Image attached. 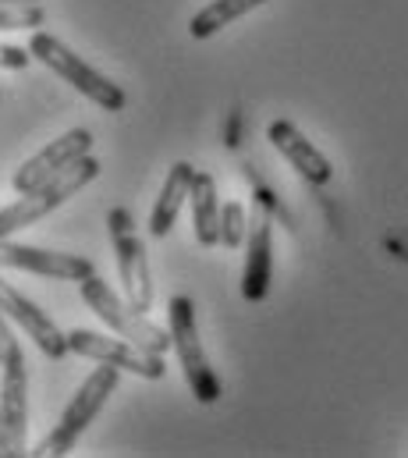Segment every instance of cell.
I'll return each instance as SVG.
<instances>
[{"mask_svg": "<svg viewBox=\"0 0 408 458\" xmlns=\"http://www.w3.org/2000/svg\"><path fill=\"white\" fill-rule=\"evenodd\" d=\"M100 178V160L97 157H79L72 167H64L57 178H50V182H43L39 189H32V192H21L14 203H7V207H0V238H11L14 231L29 228V225H36V221H43L47 214H54L61 203H68L72 196H79L89 182H97Z\"/></svg>", "mask_w": 408, "mask_h": 458, "instance_id": "obj_3", "label": "cell"}, {"mask_svg": "<svg viewBox=\"0 0 408 458\" xmlns=\"http://www.w3.org/2000/svg\"><path fill=\"white\" fill-rule=\"evenodd\" d=\"M68 344H72V352L82 355V359L110 362V366H117V369H128V373L142 377V380H160V377L167 373L164 355L146 352V348H139V344L121 338V335H117V338H106L100 331H82V327H75V331H68Z\"/></svg>", "mask_w": 408, "mask_h": 458, "instance_id": "obj_7", "label": "cell"}, {"mask_svg": "<svg viewBox=\"0 0 408 458\" xmlns=\"http://www.w3.org/2000/svg\"><path fill=\"white\" fill-rule=\"evenodd\" d=\"M267 139L274 142V149H277V153H281V157L306 178L309 185H327V182L334 178L330 160L309 142L292 121H274V124L267 128Z\"/></svg>", "mask_w": 408, "mask_h": 458, "instance_id": "obj_13", "label": "cell"}, {"mask_svg": "<svg viewBox=\"0 0 408 458\" xmlns=\"http://www.w3.org/2000/svg\"><path fill=\"white\" fill-rule=\"evenodd\" d=\"M270 214L274 207L256 199L249 234H245V270H242V295L245 302H263L270 292V274H274V242H270Z\"/></svg>", "mask_w": 408, "mask_h": 458, "instance_id": "obj_10", "label": "cell"}, {"mask_svg": "<svg viewBox=\"0 0 408 458\" xmlns=\"http://www.w3.org/2000/svg\"><path fill=\"white\" fill-rule=\"evenodd\" d=\"M29 54H32V61H39L43 68H50L54 75H61L68 86H75L86 100H93L100 111L106 114H117V111H124V104H128V97H124V89L117 86V82H110L106 75H100L93 64H86L64 39H57V36H50V32H39V29H32V39H29Z\"/></svg>", "mask_w": 408, "mask_h": 458, "instance_id": "obj_1", "label": "cell"}, {"mask_svg": "<svg viewBox=\"0 0 408 458\" xmlns=\"http://www.w3.org/2000/svg\"><path fill=\"white\" fill-rule=\"evenodd\" d=\"M128 231H132L128 210H114V214H110V234H128Z\"/></svg>", "mask_w": 408, "mask_h": 458, "instance_id": "obj_19", "label": "cell"}, {"mask_svg": "<svg viewBox=\"0 0 408 458\" xmlns=\"http://www.w3.org/2000/svg\"><path fill=\"white\" fill-rule=\"evenodd\" d=\"M0 4H39V0H0Z\"/></svg>", "mask_w": 408, "mask_h": 458, "instance_id": "obj_21", "label": "cell"}, {"mask_svg": "<svg viewBox=\"0 0 408 458\" xmlns=\"http://www.w3.org/2000/svg\"><path fill=\"white\" fill-rule=\"evenodd\" d=\"M117 380H121V369L110 366V362H100V366L79 384V391H75V398L68 402V409L61 412L57 427H54V430L36 445V452H29V455H39V458L68 455V452L79 445V437L89 430V423L100 416L106 398L117 391Z\"/></svg>", "mask_w": 408, "mask_h": 458, "instance_id": "obj_2", "label": "cell"}, {"mask_svg": "<svg viewBox=\"0 0 408 458\" xmlns=\"http://www.w3.org/2000/svg\"><path fill=\"white\" fill-rule=\"evenodd\" d=\"M0 458H7V437H4V409H0Z\"/></svg>", "mask_w": 408, "mask_h": 458, "instance_id": "obj_20", "label": "cell"}, {"mask_svg": "<svg viewBox=\"0 0 408 458\" xmlns=\"http://www.w3.org/2000/svg\"><path fill=\"white\" fill-rule=\"evenodd\" d=\"M29 61H32L29 47L21 50V47H11V43H0V72H18V68H25Z\"/></svg>", "mask_w": 408, "mask_h": 458, "instance_id": "obj_18", "label": "cell"}, {"mask_svg": "<svg viewBox=\"0 0 408 458\" xmlns=\"http://www.w3.org/2000/svg\"><path fill=\"white\" fill-rule=\"evenodd\" d=\"M0 267L29 270V274H39L50 281H86L89 274H97L93 259H86L79 252H54V249L21 245L11 238H0Z\"/></svg>", "mask_w": 408, "mask_h": 458, "instance_id": "obj_9", "label": "cell"}, {"mask_svg": "<svg viewBox=\"0 0 408 458\" xmlns=\"http://www.w3.org/2000/svg\"><path fill=\"white\" fill-rule=\"evenodd\" d=\"M0 409H4V437L7 458L29 455L25 452V430H29V369L25 352L14 338L7 317L0 313Z\"/></svg>", "mask_w": 408, "mask_h": 458, "instance_id": "obj_5", "label": "cell"}, {"mask_svg": "<svg viewBox=\"0 0 408 458\" xmlns=\"http://www.w3.org/2000/svg\"><path fill=\"white\" fill-rule=\"evenodd\" d=\"M192 228H196V242L200 245H220V199H217V182L213 174L196 171L192 182Z\"/></svg>", "mask_w": 408, "mask_h": 458, "instance_id": "obj_15", "label": "cell"}, {"mask_svg": "<svg viewBox=\"0 0 408 458\" xmlns=\"http://www.w3.org/2000/svg\"><path fill=\"white\" fill-rule=\"evenodd\" d=\"M89 149H93V131H89V128H72V131H64L61 139H50V146H43L36 157H29V160L14 171L11 189H14L18 196L39 189L43 182H50V178H57L64 167H72L79 157H86Z\"/></svg>", "mask_w": 408, "mask_h": 458, "instance_id": "obj_8", "label": "cell"}, {"mask_svg": "<svg viewBox=\"0 0 408 458\" xmlns=\"http://www.w3.org/2000/svg\"><path fill=\"white\" fill-rule=\"evenodd\" d=\"M79 295H82V302L100 317L114 335L135 342L139 348H146V352H157V355H164L167 348H174L171 327L164 331V327L153 324L146 313H139L128 299H117V292H114L103 277H97V274H89L86 281H79Z\"/></svg>", "mask_w": 408, "mask_h": 458, "instance_id": "obj_4", "label": "cell"}, {"mask_svg": "<svg viewBox=\"0 0 408 458\" xmlns=\"http://www.w3.org/2000/svg\"><path fill=\"white\" fill-rule=\"evenodd\" d=\"M167 327H171V338H174V352H178L185 384L196 394V402H203V405L220 402L224 384H220V377L213 373V366L206 359L203 342H200V324H196V302L189 295H174L167 302Z\"/></svg>", "mask_w": 408, "mask_h": 458, "instance_id": "obj_6", "label": "cell"}, {"mask_svg": "<svg viewBox=\"0 0 408 458\" xmlns=\"http://www.w3.org/2000/svg\"><path fill=\"white\" fill-rule=\"evenodd\" d=\"M192 182H196V167L189 160H178L171 167V174L164 178V189H160V196L153 203V214H149V234L153 238H167L171 234L185 199L192 196Z\"/></svg>", "mask_w": 408, "mask_h": 458, "instance_id": "obj_14", "label": "cell"}, {"mask_svg": "<svg viewBox=\"0 0 408 458\" xmlns=\"http://www.w3.org/2000/svg\"><path fill=\"white\" fill-rule=\"evenodd\" d=\"M114 256H117V274H121V288L124 299L146 313L153 306V281H149V256H146V242L128 231V234H114Z\"/></svg>", "mask_w": 408, "mask_h": 458, "instance_id": "obj_12", "label": "cell"}, {"mask_svg": "<svg viewBox=\"0 0 408 458\" xmlns=\"http://www.w3.org/2000/svg\"><path fill=\"white\" fill-rule=\"evenodd\" d=\"M0 313L7 317V320H14L21 331H25V338H32L36 348L47 355V359H64L68 352H72V344H68V335L50 320V313H43L29 295H21L14 284H7L4 277H0Z\"/></svg>", "mask_w": 408, "mask_h": 458, "instance_id": "obj_11", "label": "cell"}, {"mask_svg": "<svg viewBox=\"0 0 408 458\" xmlns=\"http://www.w3.org/2000/svg\"><path fill=\"white\" fill-rule=\"evenodd\" d=\"M259 4H267V0H213V4H206L200 14H192L189 32H192V39H209L224 25H231V21L245 18L249 11H256Z\"/></svg>", "mask_w": 408, "mask_h": 458, "instance_id": "obj_16", "label": "cell"}, {"mask_svg": "<svg viewBox=\"0 0 408 458\" xmlns=\"http://www.w3.org/2000/svg\"><path fill=\"white\" fill-rule=\"evenodd\" d=\"M245 234H249V214H245V207L238 199H227L220 207V245L238 249L245 242Z\"/></svg>", "mask_w": 408, "mask_h": 458, "instance_id": "obj_17", "label": "cell"}]
</instances>
